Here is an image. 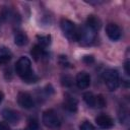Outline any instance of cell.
<instances>
[{
  "mask_svg": "<svg viewBox=\"0 0 130 130\" xmlns=\"http://www.w3.org/2000/svg\"><path fill=\"white\" fill-rule=\"evenodd\" d=\"M104 80H105V83H106L107 87L109 88V90H111V91L116 90L120 83L118 71L116 69H108L104 73Z\"/></svg>",
  "mask_w": 130,
  "mask_h": 130,
  "instance_id": "cell-3",
  "label": "cell"
},
{
  "mask_svg": "<svg viewBox=\"0 0 130 130\" xmlns=\"http://www.w3.org/2000/svg\"><path fill=\"white\" fill-rule=\"evenodd\" d=\"M83 100L87 106L93 108L95 107V95L92 92H85L83 94Z\"/></svg>",
  "mask_w": 130,
  "mask_h": 130,
  "instance_id": "cell-16",
  "label": "cell"
},
{
  "mask_svg": "<svg viewBox=\"0 0 130 130\" xmlns=\"http://www.w3.org/2000/svg\"><path fill=\"white\" fill-rule=\"evenodd\" d=\"M82 61L85 63V64H92L94 62V58L92 55H86L82 58Z\"/></svg>",
  "mask_w": 130,
  "mask_h": 130,
  "instance_id": "cell-22",
  "label": "cell"
},
{
  "mask_svg": "<svg viewBox=\"0 0 130 130\" xmlns=\"http://www.w3.org/2000/svg\"><path fill=\"white\" fill-rule=\"evenodd\" d=\"M80 130H95L94 126L88 122V121H84L81 125H80Z\"/></svg>",
  "mask_w": 130,
  "mask_h": 130,
  "instance_id": "cell-20",
  "label": "cell"
},
{
  "mask_svg": "<svg viewBox=\"0 0 130 130\" xmlns=\"http://www.w3.org/2000/svg\"><path fill=\"white\" fill-rule=\"evenodd\" d=\"M14 43H15V45H17L19 47L26 45V43H27L26 35L23 34V32H17L15 35V37H14Z\"/></svg>",
  "mask_w": 130,
  "mask_h": 130,
  "instance_id": "cell-15",
  "label": "cell"
},
{
  "mask_svg": "<svg viewBox=\"0 0 130 130\" xmlns=\"http://www.w3.org/2000/svg\"><path fill=\"white\" fill-rule=\"evenodd\" d=\"M95 32L92 31L91 29L85 27L81 30H78V41L82 42L84 45H88L91 44L93 42V40L95 39Z\"/></svg>",
  "mask_w": 130,
  "mask_h": 130,
  "instance_id": "cell-6",
  "label": "cell"
},
{
  "mask_svg": "<svg viewBox=\"0 0 130 130\" xmlns=\"http://www.w3.org/2000/svg\"><path fill=\"white\" fill-rule=\"evenodd\" d=\"M2 100H3V93L0 91V104H1V102H2Z\"/></svg>",
  "mask_w": 130,
  "mask_h": 130,
  "instance_id": "cell-25",
  "label": "cell"
},
{
  "mask_svg": "<svg viewBox=\"0 0 130 130\" xmlns=\"http://www.w3.org/2000/svg\"><path fill=\"white\" fill-rule=\"evenodd\" d=\"M0 130H9V127L3 123H0Z\"/></svg>",
  "mask_w": 130,
  "mask_h": 130,
  "instance_id": "cell-24",
  "label": "cell"
},
{
  "mask_svg": "<svg viewBox=\"0 0 130 130\" xmlns=\"http://www.w3.org/2000/svg\"><path fill=\"white\" fill-rule=\"evenodd\" d=\"M37 39H38L39 45L41 47H43V48L44 47H47L51 43V37L49 35H46V36H38Z\"/></svg>",
  "mask_w": 130,
  "mask_h": 130,
  "instance_id": "cell-17",
  "label": "cell"
},
{
  "mask_svg": "<svg viewBox=\"0 0 130 130\" xmlns=\"http://www.w3.org/2000/svg\"><path fill=\"white\" fill-rule=\"evenodd\" d=\"M27 129H28V130H41L40 125H39V122L37 121V119H35V118L28 119Z\"/></svg>",
  "mask_w": 130,
  "mask_h": 130,
  "instance_id": "cell-18",
  "label": "cell"
},
{
  "mask_svg": "<svg viewBox=\"0 0 130 130\" xmlns=\"http://www.w3.org/2000/svg\"><path fill=\"white\" fill-rule=\"evenodd\" d=\"M61 28L66 36L71 41H78V29L75 24L69 19H62L61 20Z\"/></svg>",
  "mask_w": 130,
  "mask_h": 130,
  "instance_id": "cell-4",
  "label": "cell"
},
{
  "mask_svg": "<svg viewBox=\"0 0 130 130\" xmlns=\"http://www.w3.org/2000/svg\"><path fill=\"white\" fill-rule=\"evenodd\" d=\"M30 54H31L32 58H34L36 61H38L40 58H42V57L44 56L45 51H44L43 47H41L40 45H35V46L32 47V49H31V51H30Z\"/></svg>",
  "mask_w": 130,
  "mask_h": 130,
  "instance_id": "cell-13",
  "label": "cell"
},
{
  "mask_svg": "<svg viewBox=\"0 0 130 130\" xmlns=\"http://www.w3.org/2000/svg\"><path fill=\"white\" fill-rule=\"evenodd\" d=\"M90 84V76L87 72L81 71L76 75V85L80 89L87 88Z\"/></svg>",
  "mask_w": 130,
  "mask_h": 130,
  "instance_id": "cell-7",
  "label": "cell"
},
{
  "mask_svg": "<svg viewBox=\"0 0 130 130\" xmlns=\"http://www.w3.org/2000/svg\"><path fill=\"white\" fill-rule=\"evenodd\" d=\"M17 103L23 109H31L35 106L31 95L27 92H19L17 95Z\"/></svg>",
  "mask_w": 130,
  "mask_h": 130,
  "instance_id": "cell-5",
  "label": "cell"
},
{
  "mask_svg": "<svg viewBox=\"0 0 130 130\" xmlns=\"http://www.w3.org/2000/svg\"><path fill=\"white\" fill-rule=\"evenodd\" d=\"M15 71L17 75L25 82L31 83L38 80V77L31 69V62L27 57H20L15 63Z\"/></svg>",
  "mask_w": 130,
  "mask_h": 130,
  "instance_id": "cell-1",
  "label": "cell"
},
{
  "mask_svg": "<svg viewBox=\"0 0 130 130\" xmlns=\"http://www.w3.org/2000/svg\"><path fill=\"white\" fill-rule=\"evenodd\" d=\"M106 32L109 39L112 41H118L121 38V29L115 23H109L106 27Z\"/></svg>",
  "mask_w": 130,
  "mask_h": 130,
  "instance_id": "cell-8",
  "label": "cell"
},
{
  "mask_svg": "<svg viewBox=\"0 0 130 130\" xmlns=\"http://www.w3.org/2000/svg\"><path fill=\"white\" fill-rule=\"evenodd\" d=\"M64 108L71 113H74L77 111V101L75 98L66 94L65 95V100H64V104H63Z\"/></svg>",
  "mask_w": 130,
  "mask_h": 130,
  "instance_id": "cell-11",
  "label": "cell"
},
{
  "mask_svg": "<svg viewBox=\"0 0 130 130\" xmlns=\"http://www.w3.org/2000/svg\"><path fill=\"white\" fill-rule=\"evenodd\" d=\"M124 69H125V72L127 75L130 74V70H129V61H126L125 64H124Z\"/></svg>",
  "mask_w": 130,
  "mask_h": 130,
  "instance_id": "cell-23",
  "label": "cell"
},
{
  "mask_svg": "<svg viewBox=\"0 0 130 130\" xmlns=\"http://www.w3.org/2000/svg\"><path fill=\"white\" fill-rule=\"evenodd\" d=\"M105 106H106V100L104 99V96L102 94L95 95V107L104 108Z\"/></svg>",
  "mask_w": 130,
  "mask_h": 130,
  "instance_id": "cell-19",
  "label": "cell"
},
{
  "mask_svg": "<svg viewBox=\"0 0 130 130\" xmlns=\"http://www.w3.org/2000/svg\"><path fill=\"white\" fill-rule=\"evenodd\" d=\"M95 122L98 124V126H100L103 129H109L112 128L114 125V121L113 119L108 116V115H100L95 118Z\"/></svg>",
  "mask_w": 130,
  "mask_h": 130,
  "instance_id": "cell-10",
  "label": "cell"
},
{
  "mask_svg": "<svg viewBox=\"0 0 130 130\" xmlns=\"http://www.w3.org/2000/svg\"><path fill=\"white\" fill-rule=\"evenodd\" d=\"M85 24H86L87 28L91 29L94 32H96L101 28V20L94 15H89L86 18V23Z\"/></svg>",
  "mask_w": 130,
  "mask_h": 130,
  "instance_id": "cell-12",
  "label": "cell"
},
{
  "mask_svg": "<svg viewBox=\"0 0 130 130\" xmlns=\"http://www.w3.org/2000/svg\"><path fill=\"white\" fill-rule=\"evenodd\" d=\"M11 59V55L6 48H1L0 49V66L7 64Z\"/></svg>",
  "mask_w": 130,
  "mask_h": 130,
  "instance_id": "cell-14",
  "label": "cell"
},
{
  "mask_svg": "<svg viewBox=\"0 0 130 130\" xmlns=\"http://www.w3.org/2000/svg\"><path fill=\"white\" fill-rule=\"evenodd\" d=\"M2 114V117L3 119L8 122V123H12V124H15L19 121V114L14 111V110H11V109H4L2 110L1 112Z\"/></svg>",
  "mask_w": 130,
  "mask_h": 130,
  "instance_id": "cell-9",
  "label": "cell"
},
{
  "mask_svg": "<svg viewBox=\"0 0 130 130\" xmlns=\"http://www.w3.org/2000/svg\"><path fill=\"white\" fill-rule=\"evenodd\" d=\"M62 84L65 86H71L72 85V78L68 75H65L62 77Z\"/></svg>",
  "mask_w": 130,
  "mask_h": 130,
  "instance_id": "cell-21",
  "label": "cell"
},
{
  "mask_svg": "<svg viewBox=\"0 0 130 130\" xmlns=\"http://www.w3.org/2000/svg\"><path fill=\"white\" fill-rule=\"evenodd\" d=\"M42 121L46 127L53 130H57L61 127V120L56 114V112L53 110L45 111L42 116Z\"/></svg>",
  "mask_w": 130,
  "mask_h": 130,
  "instance_id": "cell-2",
  "label": "cell"
}]
</instances>
